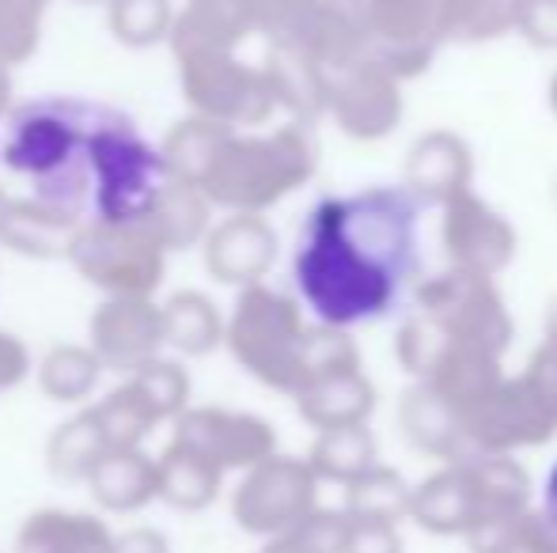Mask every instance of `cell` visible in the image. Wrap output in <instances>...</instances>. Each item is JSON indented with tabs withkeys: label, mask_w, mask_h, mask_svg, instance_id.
Masks as SVG:
<instances>
[{
	"label": "cell",
	"mask_w": 557,
	"mask_h": 553,
	"mask_svg": "<svg viewBox=\"0 0 557 553\" xmlns=\"http://www.w3.org/2000/svg\"><path fill=\"white\" fill-rule=\"evenodd\" d=\"M421 201L406 186L323 198L296 243V292L315 323L352 330L387 318L418 288Z\"/></svg>",
	"instance_id": "1"
},
{
	"label": "cell",
	"mask_w": 557,
	"mask_h": 553,
	"mask_svg": "<svg viewBox=\"0 0 557 553\" xmlns=\"http://www.w3.org/2000/svg\"><path fill=\"white\" fill-rule=\"evenodd\" d=\"M224 345L243 372L281 394H296L334 372L360 368V349L349 330L308 323L300 303L265 280L239 288V300L224 318Z\"/></svg>",
	"instance_id": "2"
},
{
	"label": "cell",
	"mask_w": 557,
	"mask_h": 553,
	"mask_svg": "<svg viewBox=\"0 0 557 553\" xmlns=\"http://www.w3.org/2000/svg\"><path fill=\"white\" fill-rule=\"evenodd\" d=\"M315 137L300 122L265 134L232 129L201 171L198 190L209 198V205L224 213H265L300 190L315 175Z\"/></svg>",
	"instance_id": "3"
},
{
	"label": "cell",
	"mask_w": 557,
	"mask_h": 553,
	"mask_svg": "<svg viewBox=\"0 0 557 553\" xmlns=\"http://www.w3.org/2000/svg\"><path fill=\"white\" fill-rule=\"evenodd\" d=\"M84 163L91 175V201L99 221H145L152 201L171 183L160 148H152L129 122H99L88 134Z\"/></svg>",
	"instance_id": "4"
},
{
	"label": "cell",
	"mask_w": 557,
	"mask_h": 553,
	"mask_svg": "<svg viewBox=\"0 0 557 553\" xmlns=\"http://www.w3.org/2000/svg\"><path fill=\"white\" fill-rule=\"evenodd\" d=\"M65 262L103 296H152L168 274V251L140 221H84Z\"/></svg>",
	"instance_id": "5"
},
{
	"label": "cell",
	"mask_w": 557,
	"mask_h": 553,
	"mask_svg": "<svg viewBox=\"0 0 557 553\" xmlns=\"http://www.w3.org/2000/svg\"><path fill=\"white\" fill-rule=\"evenodd\" d=\"M413 303L421 315L441 326L451 345L482 349L493 356H505V349L512 345V315L493 277L447 269L441 277L418 280Z\"/></svg>",
	"instance_id": "6"
},
{
	"label": "cell",
	"mask_w": 557,
	"mask_h": 553,
	"mask_svg": "<svg viewBox=\"0 0 557 553\" xmlns=\"http://www.w3.org/2000/svg\"><path fill=\"white\" fill-rule=\"evenodd\" d=\"M175 65L183 99L198 118L232 129H258L277 111L262 65H247L235 53H183Z\"/></svg>",
	"instance_id": "7"
},
{
	"label": "cell",
	"mask_w": 557,
	"mask_h": 553,
	"mask_svg": "<svg viewBox=\"0 0 557 553\" xmlns=\"http://www.w3.org/2000/svg\"><path fill=\"white\" fill-rule=\"evenodd\" d=\"M311 508H319V478L308 458L293 455H270L243 470L232 493V519L258 539L288 535Z\"/></svg>",
	"instance_id": "8"
},
{
	"label": "cell",
	"mask_w": 557,
	"mask_h": 553,
	"mask_svg": "<svg viewBox=\"0 0 557 553\" xmlns=\"http://www.w3.org/2000/svg\"><path fill=\"white\" fill-rule=\"evenodd\" d=\"M171 440L186 443L221 470H250L277 455V432L265 417L224 406H186L171 420Z\"/></svg>",
	"instance_id": "9"
},
{
	"label": "cell",
	"mask_w": 557,
	"mask_h": 553,
	"mask_svg": "<svg viewBox=\"0 0 557 553\" xmlns=\"http://www.w3.org/2000/svg\"><path fill=\"white\" fill-rule=\"evenodd\" d=\"M326 114L352 140H383L403 122V80L364 58L331 73Z\"/></svg>",
	"instance_id": "10"
},
{
	"label": "cell",
	"mask_w": 557,
	"mask_h": 553,
	"mask_svg": "<svg viewBox=\"0 0 557 553\" xmlns=\"http://www.w3.org/2000/svg\"><path fill=\"white\" fill-rule=\"evenodd\" d=\"M88 349L103 372L129 376L163 353L160 303L152 296H107L88 318Z\"/></svg>",
	"instance_id": "11"
},
{
	"label": "cell",
	"mask_w": 557,
	"mask_h": 553,
	"mask_svg": "<svg viewBox=\"0 0 557 553\" xmlns=\"http://www.w3.org/2000/svg\"><path fill=\"white\" fill-rule=\"evenodd\" d=\"M436 12L441 0H368V23H372L368 58L380 61L398 80L421 76L444 46Z\"/></svg>",
	"instance_id": "12"
},
{
	"label": "cell",
	"mask_w": 557,
	"mask_h": 553,
	"mask_svg": "<svg viewBox=\"0 0 557 553\" xmlns=\"http://www.w3.org/2000/svg\"><path fill=\"white\" fill-rule=\"evenodd\" d=\"M73 114L76 106H61V103L27 106V111L15 114L12 134H8L4 148H0L8 167L46 183L50 175L65 171L73 160H84L91 129H84Z\"/></svg>",
	"instance_id": "13"
},
{
	"label": "cell",
	"mask_w": 557,
	"mask_h": 553,
	"mask_svg": "<svg viewBox=\"0 0 557 553\" xmlns=\"http://www.w3.org/2000/svg\"><path fill=\"white\" fill-rule=\"evenodd\" d=\"M441 239L451 269H467V274L497 277L508 262L516 259V228L478 193H459L444 205Z\"/></svg>",
	"instance_id": "14"
},
{
	"label": "cell",
	"mask_w": 557,
	"mask_h": 553,
	"mask_svg": "<svg viewBox=\"0 0 557 553\" xmlns=\"http://www.w3.org/2000/svg\"><path fill=\"white\" fill-rule=\"evenodd\" d=\"M277 231L262 213H227L201 239L209 277L232 288L262 285L277 262Z\"/></svg>",
	"instance_id": "15"
},
{
	"label": "cell",
	"mask_w": 557,
	"mask_h": 553,
	"mask_svg": "<svg viewBox=\"0 0 557 553\" xmlns=\"http://www.w3.org/2000/svg\"><path fill=\"white\" fill-rule=\"evenodd\" d=\"M84 216L69 205L46 198H12L8 193L4 209H0V247L20 259L35 262H58L69 259L76 231H81Z\"/></svg>",
	"instance_id": "16"
},
{
	"label": "cell",
	"mask_w": 557,
	"mask_h": 553,
	"mask_svg": "<svg viewBox=\"0 0 557 553\" xmlns=\"http://www.w3.org/2000/svg\"><path fill=\"white\" fill-rule=\"evenodd\" d=\"M474 178V160H470L467 140L451 129H433L418 137L406 155V190L421 205H447L451 198L470 190Z\"/></svg>",
	"instance_id": "17"
},
{
	"label": "cell",
	"mask_w": 557,
	"mask_h": 553,
	"mask_svg": "<svg viewBox=\"0 0 557 553\" xmlns=\"http://www.w3.org/2000/svg\"><path fill=\"white\" fill-rule=\"evenodd\" d=\"M410 519L433 535H470L474 527H482V501H478L467 458L447 463L413 489Z\"/></svg>",
	"instance_id": "18"
},
{
	"label": "cell",
	"mask_w": 557,
	"mask_h": 553,
	"mask_svg": "<svg viewBox=\"0 0 557 553\" xmlns=\"http://www.w3.org/2000/svg\"><path fill=\"white\" fill-rule=\"evenodd\" d=\"M250 30V15L243 0H186L175 8V23H171V53H235Z\"/></svg>",
	"instance_id": "19"
},
{
	"label": "cell",
	"mask_w": 557,
	"mask_h": 553,
	"mask_svg": "<svg viewBox=\"0 0 557 553\" xmlns=\"http://www.w3.org/2000/svg\"><path fill=\"white\" fill-rule=\"evenodd\" d=\"M398 425H403L406 440L418 451H425V455L444 458V463L474 458L467 432H462L459 410L451 402H444L429 384H413L403 394V402H398Z\"/></svg>",
	"instance_id": "20"
},
{
	"label": "cell",
	"mask_w": 557,
	"mask_h": 553,
	"mask_svg": "<svg viewBox=\"0 0 557 553\" xmlns=\"http://www.w3.org/2000/svg\"><path fill=\"white\" fill-rule=\"evenodd\" d=\"M88 493L111 516H133L156 501V455L145 448H107L91 466Z\"/></svg>",
	"instance_id": "21"
},
{
	"label": "cell",
	"mask_w": 557,
	"mask_h": 553,
	"mask_svg": "<svg viewBox=\"0 0 557 553\" xmlns=\"http://www.w3.org/2000/svg\"><path fill=\"white\" fill-rule=\"evenodd\" d=\"M265 84L273 91L277 111H288L293 122L311 126L315 118L326 114V88H331V73L311 58L308 50L296 46H270L265 53Z\"/></svg>",
	"instance_id": "22"
},
{
	"label": "cell",
	"mask_w": 557,
	"mask_h": 553,
	"mask_svg": "<svg viewBox=\"0 0 557 553\" xmlns=\"http://www.w3.org/2000/svg\"><path fill=\"white\" fill-rule=\"evenodd\" d=\"M114 531L96 512L38 508L15 531V553H111Z\"/></svg>",
	"instance_id": "23"
},
{
	"label": "cell",
	"mask_w": 557,
	"mask_h": 553,
	"mask_svg": "<svg viewBox=\"0 0 557 553\" xmlns=\"http://www.w3.org/2000/svg\"><path fill=\"white\" fill-rule=\"evenodd\" d=\"M300 417L308 420L315 432H326V428H349V425H368L375 410V387L372 379L360 368L349 372H334V376H323L315 384H308L304 391L293 394Z\"/></svg>",
	"instance_id": "24"
},
{
	"label": "cell",
	"mask_w": 557,
	"mask_h": 553,
	"mask_svg": "<svg viewBox=\"0 0 557 553\" xmlns=\"http://www.w3.org/2000/svg\"><path fill=\"white\" fill-rule=\"evenodd\" d=\"M224 489V470L186 443L168 440L156 455V501L178 512H206Z\"/></svg>",
	"instance_id": "25"
},
{
	"label": "cell",
	"mask_w": 557,
	"mask_h": 553,
	"mask_svg": "<svg viewBox=\"0 0 557 553\" xmlns=\"http://www.w3.org/2000/svg\"><path fill=\"white\" fill-rule=\"evenodd\" d=\"M372 50V23H368V0H319L315 27L308 38V53L326 68L352 65L364 61Z\"/></svg>",
	"instance_id": "26"
},
{
	"label": "cell",
	"mask_w": 557,
	"mask_h": 553,
	"mask_svg": "<svg viewBox=\"0 0 557 553\" xmlns=\"http://www.w3.org/2000/svg\"><path fill=\"white\" fill-rule=\"evenodd\" d=\"M140 224L152 231L156 243H160L168 254L190 251V247H201V239H206L209 228H213V205H209V198L198 190V186L171 178Z\"/></svg>",
	"instance_id": "27"
},
{
	"label": "cell",
	"mask_w": 557,
	"mask_h": 553,
	"mask_svg": "<svg viewBox=\"0 0 557 553\" xmlns=\"http://www.w3.org/2000/svg\"><path fill=\"white\" fill-rule=\"evenodd\" d=\"M163 349L178 356H209L224 345V315L206 292L183 288L160 303Z\"/></svg>",
	"instance_id": "28"
},
{
	"label": "cell",
	"mask_w": 557,
	"mask_h": 553,
	"mask_svg": "<svg viewBox=\"0 0 557 553\" xmlns=\"http://www.w3.org/2000/svg\"><path fill=\"white\" fill-rule=\"evenodd\" d=\"M38 376V391L50 402H61V406H81L96 394L99 379H103V364L99 356L88 349V341H61V345H50L42 353L35 368Z\"/></svg>",
	"instance_id": "29"
},
{
	"label": "cell",
	"mask_w": 557,
	"mask_h": 553,
	"mask_svg": "<svg viewBox=\"0 0 557 553\" xmlns=\"http://www.w3.org/2000/svg\"><path fill=\"white\" fill-rule=\"evenodd\" d=\"M413 486L395 470V466H380L364 470L345 486V516L368 519V524H403L410 519Z\"/></svg>",
	"instance_id": "30"
},
{
	"label": "cell",
	"mask_w": 557,
	"mask_h": 553,
	"mask_svg": "<svg viewBox=\"0 0 557 553\" xmlns=\"http://www.w3.org/2000/svg\"><path fill=\"white\" fill-rule=\"evenodd\" d=\"M467 466L474 474L478 501H482V524L531 508V474L512 455H474L467 458Z\"/></svg>",
	"instance_id": "31"
},
{
	"label": "cell",
	"mask_w": 557,
	"mask_h": 553,
	"mask_svg": "<svg viewBox=\"0 0 557 553\" xmlns=\"http://www.w3.org/2000/svg\"><path fill=\"white\" fill-rule=\"evenodd\" d=\"M308 466L319 481L349 486L352 478H360V474L375 466L372 428L349 425V428H326V432H319L308 451Z\"/></svg>",
	"instance_id": "32"
},
{
	"label": "cell",
	"mask_w": 557,
	"mask_h": 553,
	"mask_svg": "<svg viewBox=\"0 0 557 553\" xmlns=\"http://www.w3.org/2000/svg\"><path fill=\"white\" fill-rule=\"evenodd\" d=\"M520 4L523 0H441V42H493L516 30Z\"/></svg>",
	"instance_id": "33"
},
{
	"label": "cell",
	"mask_w": 557,
	"mask_h": 553,
	"mask_svg": "<svg viewBox=\"0 0 557 553\" xmlns=\"http://www.w3.org/2000/svg\"><path fill=\"white\" fill-rule=\"evenodd\" d=\"M107 440L88 410L61 420L46 440V466L58 481H88L91 466L103 458Z\"/></svg>",
	"instance_id": "34"
},
{
	"label": "cell",
	"mask_w": 557,
	"mask_h": 553,
	"mask_svg": "<svg viewBox=\"0 0 557 553\" xmlns=\"http://www.w3.org/2000/svg\"><path fill=\"white\" fill-rule=\"evenodd\" d=\"M227 134H232V126L198 118V114L175 122V126L168 129V137H163V144H160V155H163V163H168L171 178L198 186L201 171L209 167V160H213V152L221 148V140Z\"/></svg>",
	"instance_id": "35"
},
{
	"label": "cell",
	"mask_w": 557,
	"mask_h": 553,
	"mask_svg": "<svg viewBox=\"0 0 557 553\" xmlns=\"http://www.w3.org/2000/svg\"><path fill=\"white\" fill-rule=\"evenodd\" d=\"M88 414L96 417L107 448H145L148 436L160 428V420L129 379L117 384L111 394H103L96 406H88Z\"/></svg>",
	"instance_id": "36"
},
{
	"label": "cell",
	"mask_w": 557,
	"mask_h": 553,
	"mask_svg": "<svg viewBox=\"0 0 557 553\" xmlns=\"http://www.w3.org/2000/svg\"><path fill=\"white\" fill-rule=\"evenodd\" d=\"M133 387L140 391V399L148 402V410L156 414L160 425H171L186 406H190V394H194V379L190 372L183 368V361L175 356H152L148 364H140L137 372H129Z\"/></svg>",
	"instance_id": "37"
},
{
	"label": "cell",
	"mask_w": 557,
	"mask_h": 553,
	"mask_svg": "<svg viewBox=\"0 0 557 553\" xmlns=\"http://www.w3.org/2000/svg\"><path fill=\"white\" fill-rule=\"evenodd\" d=\"M250 15V30L262 35L270 46H296L308 50L311 27H315L319 0H243Z\"/></svg>",
	"instance_id": "38"
},
{
	"label": "cell",
	"mask_w": 557,
	"mask_h": 553,
	"mask_svg": "<svg viewBox=\"0 0 557 553\" xmlns=\"http://www.w3.org/2000/svg\"><path fill=\"white\" fill-rule=\"evenodd\" d=\"M171 23H175L171 0H114L107 8V27L129 50H148V46L168 42Z\"/></svg>",
	"instance_id": "39"
},
{
	"label": "cell",
	"mask_w": 557,
	"mask_h": 553,
	"mask_svg": "<svg viewBox=\"0 0 557 553\" xmlns=\"http://www.w3.org/2000/svg\"><path fill=\"white\" fill-rule=\"evenodd\" d=\"M474 553H557L550 531L535 508H523L516 516L482 524L467 535Z\"/></svg>",
	"instance_id": "40"
},
{
	"label": "cell",
	"mask_w": 557,
	"mask_h": 553,
	"mask_svg": "<svg viewBox=\"0 0 557 553\" xmlns=\"http://www.w3.org/2000/svg\"><path fill=\"white\" fill-rule=\"evenodd\" d=\"M53 0H0V65L15 68L42 46V20Z\"/></svg>",
	"instance_id": "41"
},
{
	"label": "cell",
	"mask_w": 557,
	"mask_h": 553,
	"mask_svg": "<svg viewBox=\"0 0 557 553\" xmlns=\"http://www.w3.org/2000/svg\"><path fill=\"white\" fill-rule=\"evenodd\" d=\"M288 535H296L304 546L315 553H342L345 535H349V516L337 508H311Z\"/></svg>",
	"instance_id": "42"
},
{
	"label": "cell",
	"mask_w": 557,
	"mask_h": 553,
	"mask_svg": "<svg viewBox=\"0 0 557 553\" xmlns=\"http://www.w3.org/2000/svg\"><path fill=\"white\" fill-rule=\"evenodd\" d=\"M516 30L539 50H557V0H523Z\"/></svg>",
	"instance_id": "43"
},
{
	"label": "cell",
	"mask_w": 557,
	"mask_h": 553,
	"mask_svg": "<svg viewBox=\"0 0 557 553\" xmlns=\"http://www.w3.org/2000/svg\"><path fill=\"white\" fill-rule=\"evenodd\" d=\"M342 553H403L395 524H368V519H349Z\"/></svg>",
	"instance_id": "44"
},
{
	"label": "cell",
	"mask_w": 557,
	"mask_h": 553,
	"mask_svg": "<svg viewBox=\"0 0 557 553\" xmlns=\"http://www.w3.org/2000/svg\"><path fill=\"white\" fill-rule=\"evenodd\" d=\"M35 372L30 349L23 345V338H15L12 330H0V391H12L23 379Z\"/></svg>",
	"instance_id": "45"
},
{
	"label": "cell",
	"mask_w": 557,
	"mask_h": 553,
	"mask_svg": "<svg viewBox=\"0 0 557 553\" xmlns=\"http://www.w3.org/2000/svg\"><path fill=\"white\" fill-rule=\"evenodd\" d=\"M111 553H171V542L156 527H125V531H114Z\"/></svg>",
	"instance_id": "46"
},
{
	"label": "cell",
	"mask_w": 557,
	"mask_h": 553,
	"mask_svg": "<svg viewBox=\"0 0 557 553\" xmlns=\"http://www.w3.org/2000/svg\"><path fill=\"white\" fill-rule=\"evenodd\" d=\"M535 512L543 516L546 531H550V539H554V546H557V463H554L550 478H546V486H543V504H539Z\"/></svg>",
	"instance_id": "47"
},
{
	"label": "cell",
	"mask_w": 557,
	"mask_h": 553,
	"mask_svg": "<svg viewBox=\"0 0 557 553\" xmlns=\"http://www.w3.org/2000/svg\"><path fill=\"white\" fill-rule=\"evenodd\" d=\"M262 553H315V550H308L304 546L296 535H277V539H265V550Z\"/></svg>",
	"instance_id": "48"
},
{
	"label": "cell",
	"mask_w": 557,
	"mask_h": 553,
	"mask_svg": "<svg viewBox=\"0 0 557 553\" xmlns=\"http://www.w3.org/2000/svg\"><path fill=\"white\" fill-rule=\"evenodd\" d=\"M12 68L0 65V118H4L8 111H12Z\"/></svg>",
	"instance_id": "49"
},
{
	"label": "cell",
	"mask_w": 557,
	"mask_h": 553,
	"mask_svg": "<svg viewBox=\"0 0 557 553\" xmlns=\"http://www.w3.org/2000/svg\"><path fill=\"white\" fill-rule=\"evenodd\" d=\"M546 330H557V296L550 300V307H546Z\"/></svg>",
	"instance_id": "50"
},
{
	"label": "cell",
	"mask_w": 557,
	"mask_h": 553,
	"mask_svg": "<svg viewBox=\"0 0 557 553\" xmlns=\"http://www.w3.org/2000/svg\"><path fill=\"white\" fill-rule=\"evenodd\" d=\"M73 4H81V8H111L114 0H73Z\"/></svg>",
	"instance_id": "51"
},
{
	"label": "cell",
	"mask_w": 557,
	"mask_h": 553,
	"mask_svg": "<svg viewBox=\"0 0 557 553\" xmlns=\"http://www.w3.org/2000/svg\"><path fill=\"white\" fill-rule=\"evenodd\" d=\"M550 111L557 114V73H554V80H550Z\"/></svg>",
	"instance_id": "52"
},
{
	"label": "cell",
	"mask_w": 557,
	"mask_h": 553,
	"mask_svg": "<svg viewBox=\"0 0 557 553\" xmlns=\"http://www.w3.org/2000/svg\"><path fill=\"white\" fill-rule=\"evenodd\" d=\"M4 201H8V190H4V186H0V209H4Z\"/></svg>",
	"instance_id": "53"
}]
</instances>
